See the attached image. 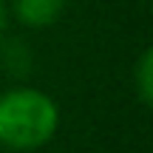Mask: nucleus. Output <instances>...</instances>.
I'll return each mask as SVG.
<instances>
[{
    "label": "nucleus",
    "instance_id": "f257e3e1",
    "mask_svg": "<svg viewBox=\"0 0 153 153\" xmlns=\"http://www.w3.org/2000/svg\"><path fill=\"white\" fill-rule=\"evenodd\" d=\"M60 108L40 88L14 85L0 94V148L31 153L54 139Z\"/></svg>",
    "mask_w": 153,
    "mask_h": 153
},
{
    "label": "nucleus",
    "instance_id": "f03ea898",
    "mask_svg": "<svg viewBox=\"0 0 153 153\" xmlns=\"http://www.w3.org/2000/svg\"><path fill=\"white\" fill-rule=\"evenodd\" d=\"M68 0H11V14L28 28H48L65 14Z\"/></svg>",
    "mask_w": 153,
    "mask_h": 153
},
{
    "label": "nucleus",
    "instance_id": "7ed1b4c3",
    "mask_svg": "<svg viewBox=\"0 0 153 153\" xmlns=\"http://www.w3.org/2000/svg\"><path fill=\"white\" fill-rule=\"evenodd\" d=\"M133 88H136V97L145 108L153 105V51L145 48L142 57L136 60V68H133Z\"/></svg>",
    "mask_w": 153,
    "mask_h": 153
},
{
    "label": "nucleus",
    "instance_id": "20e7f679",
    "mask_svg": "<svg viewBox=\"0 0 153 153\" xmlns=\"http://www.w3.org/2000/svg\"><path fill=\"white\" fill-rule=\"evenodd\" d=\"M0 60H3V68L14 76H23L31 68V51L23 40H9L0 51Z\"/></svg>",
    "mask_w": 153,
    "mask_h": 153
},
{
    "label": "nucleus",
    "instance_id": "39448f33",
    "mask_svg": "<svg viewBox=\"0 0 153 153\" xmlns=\"http://www.w3.org/2000/svg\"><path fill=\"white\" fill-rule=\"evenodd\" d=\"M6 23H9V6H6V0H0V37L6 31Z\"/></svg>",
    "mask_w": 153,
    "mask_h": 153
}]
</instances>
